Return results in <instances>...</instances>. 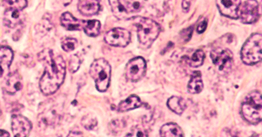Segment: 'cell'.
<instances>
[{
  "instance_id": "1",
  "label": "cell",
  "mask_w": 262,
  "mask_h": 137,
  "mask_svg": "<svg viewBox=\"0 0 262 137\" xmlns=\"http://www.w3.org/2000/svg\"><path fill=\"white\" fill-rule=\"evenodd\" d=\"M39 61L45 65V73L39 82L40 90L45 95L54 94L66 76V63L61 56H55L51 49H46L39 54Z\"/></svg>"
},
{
  "instance_id": "2",
  "label": "cell",
  "mask_w": 262,
  "mask_h": 137,
  "mask_svg": "<svg viewBox=\"0 0 262 137\" xmlns=\"http://www.w3.org/2000/svg\"><path fill=\"white\" fill-rule=\"evenodd\" d=\"M132 20L137 28L139 44L142 47L148 49L161 32L160 25L155 21L143 16H135Z\"/></svg>"
},
{
  "instance_id": "3",
  "label": "cell",
  "mask_w": 262,
  "mask_h": 137,
  "mask_svg": "<svg viewBox=\"0 0 262 137\" xmlns=\"http://www.w3.org/2000/svg\"><path fill=\"white\" fill-rule=\"evenodd\" d=\"M243 117L248 123L256 125L262 120V99L260 91H252L247 95L241 107Z\"/></svg>"
},
{
  "instance_id": "4",
  "label": "cell",
  "mask_w": 262,
  "mask_h": 137,
  "mask_svg": "<svg viewBox=\"0 0 262 137\" xmlns=\"http://www.w3.org/2000/svg\"><path fill=\"white\" fill-rule=\"evenodd\" d=\"M241 60L247 65H255L261 61V34L256 33L247 40L241 49Z\"/></svg>"
},
{
  "instance_id": "5",
  "label": "cell",
  "mask_w": 262,
  "mask_h": 137,
  "mask_svg": "<svg viewBox=\"0 0 262 137\" xmlns=\"http://www.w3.org/2000/svg\"><path fill=\"white\" fill-rule=\"evenodd\" d=\"M111 72L112 68L110 64L104 58L94 60L90 66V76H92L95 82L97 90L99 92H105L108 89L110 86Z\"/></svg>"
},
{
  "instance_id": "6",
  "label": "cell",
  "mask_w": 262,
  "mask_h": 137,
  "mask_svg": "<svg viewBox=\"0 0 262 137\" xmlns=\"http://www.w3.org/2000/svg\"><path fill=\"white\" fill-rule=\"evenodd\" d=\"M211 60L217 72L225 75L231 72L233 66V57L231 51L223 48H216L211 53Z\"/></svg>"
},
{
  "instance_id": "7",
  "label": "cell",
  "mask_w": 262,
  "mask_h": 137,
  "mask_svg": "<svg viewBox=\"0 0 262 137\" xmlns=\"http://www.w3.org/2000/svg\"><path fill=\"white\" fill-rule=\"evenodd\" d=\"M147 64L143 57H134L125 67V76L129 82H137L145 76Z\"/></svg>"
},
{
  "instance_id": "8",
  "label": "cell",
  "mask_w": 262,
  "mask_h": 137,
  "mask_svg": "<svg viewBox=\"0 0 262 137\" xmlns=\"http://www.w3.org/2000/svg\"><path fill=\"white\" fill-rule=\"evenodd\" d=\"M260 16L259 4L256 0H247L241 4L238 9V17L244 24H252Z\"/></svg>"
},
{
  "instance_id": "9",
  "label": "cell",
  "mask_w": 262,
  "mask_h": 137,
  "mask_svg": "<svg viewBox=\"0 0 262 137\" xmlns=\"http://www.w3.org/2000/svg\"><path fill=\"white\" fill-rule=\"evenodd\" d=\"M131 35L129 31L123 28H114L107 31L104 41L114 47H125L130 42Z\"/></svg>"
},
{
  "instance_id": "10",
  "label": "cell",
  "mask_w": 262,
  "mask_h": 137,
  "mask_svg": "<svg viewBox=\"0 0 262 137\" xmlns=\"http://www.w3.org/2000/svg\"><path fill=\"white\" fill-rule=\"evenodd\" d=\"M32 129V124L27 118L21 115H12V131L14 136H28Z\"/></svg>"
},
{
  "instance_id": "11",
  "label": "cell",
  "mask_w": 262,
  "mask_h": 137,
  "mask_svg": "<svg viewBox=\"0 0 262 137\" xmlns=\"http://www.w3.org/2000/svg\"><path fill=\"white\" fill-rule=\"evenodd\" d=\"M216 6L223 16L229 18H238V9L241 0H215Z\"/></svg>"
},
{
  "instance_id": "12",
  "label": "cell",
  "mask_w": 262,
  "mask_h": 137,
  "mask_svg": "<svg viewBox=\"0 0 262 137\" xmlns=\"http://www.w3.org/2000/svg\"><path fill=\"white\" fill-rule=\"evenodd\" d=\"M13 52L9 47H0V78L6 77L10 72Z\"/></svg>"
},
{
  "instance_id": "13",
  "label": "cell",
  "mask_w": 262,
  "mask_h": 137,
  "mask_svg": "<svg viewBox=\"0 0 262 137\" xmlns=\"http://www.w3.org/2000/svg\"><path fill=\"white\" fill-rule=\"evenodd\" d=\"M24 21V14L21 10L8 8L4 14V24L9 28H15Z\"/></svg>"
},
{
  "instance_id": "14",
  "label": "cell",
  "mask_w": 262,
  "mask_h": 137,
  "mask_svg": "<svg viewBox=\"0 0 262 137\" xmlns=\"http://www.w3.org/2000/svg\"><path fill=\"white\" fill-rule=\"evenodd\" d=\"M60 113L57 109H50L45 111L39 114L38 118L39 127L45 128L48 127H53L59 122Z\"/></svg>"
},
{
  "instance_id": "15",
  "label": "cell",
  "mask_w": 262,
  "mask_h": 137,
  "mask_svg": "<svg viewBox=\"0 0 262 137\" xmlns=\"http://www.w3.org/2000/svg\"><path fill=\"white\" fill-rule=\"evenodd\" d=\"M23 86V78L18 72H15L11 75L8 74V77L4 82L3 89L7 94H13L21 90Z\"/></svg>"
},
{
  "instance_id": "16",
  "label": "cell",
  "mask_w": 262,
  "mask_h": 137,
  "mask_svg": "<svg viewBox=\"0 0 262 137\" xmlns=\"http://www.w3.org/2000/svg\"><path fill=\"white\" fill-rule=\"evenodd\" d=\"M100 3L98 0H79L78 9L81 14L90 16L95 15L100 10Z\"/></svg>"
},
{
  "instance_id": "17",
  "label": "cell",
  "mask_w": 262,
  "mask_h": 137,
  "mask_svg": "<svg viewBox=\"0 0 262 137\" xmlns=\"http://www.w3.org/2000/svg\"><path fill=\"white\" fill-rule=\"evenodd\" d=\"M61 25L68 31H80L82 29V22L68 12L61 15Z\"/></svg>"
},
{
  "instance_id": "18",
  "label": "cell",
  "mask_w": 262,
  "mask_h": 137,
  "mask_svg": "<svg viewBox=\"0 0 262 137\" xmlns=\"http://www.w3.org/2000/svg\"><path fill=\"white\" fill-rule=\"evenodd\" d=\"M142 101L139 96L132 94L130 96L125 99V101H121L117 107V110L119 112H128V111L133 110V109H138L141 107Z\"/></svg>"
},
{
  "instance_id": "19",
  "label": "cell",
  "mask_w": 262,
  "mask_h": 137,
  "mask_svg": "<svg viewBox=\"0 0 262 137\" xmlns=\"http://www.w3.org/2000/svg\"><path fill=\"white\" fill-rule=\"evenodd\" d=\"M111 8L113 14L120 20L129 18V13L127 12L123 0H109Z\"/></svg>"
},
{
  "instance_id": "20",
  "label": "cell",
  "mask_w": 262,
  "mask_h": 137,
  "mask_svg": "<svg viewBox=\"0 0 262 137\" xmlns=\"http://www.w3.org/2000/svg\"><path fill=\"white\" fill-rule=\"evenodd\" d=\"M160 135L164 137H181L184 136V133L180 126L176 123H166L162 126L160 130Z\"/></svg>"
},
{
  "instance_id": "21",
  "label": "cell",
  "mask_w": 262,
  "mask_h": 137,
  "mask_svg": "<svg viewBox=\"0 0 262 137\" xmlns=\"http://www.w3.org/2000/svg\"><path fill=\"white\" fill-rule=\"evenodd\" d=\"M203 90V82L200 72H194L190 81L188 82V91L190 94H196L202 92Z\"/></svg>"
},
{
  "instance_id": "22",
  "label": "cell",
  "mask_w": 262,
  "mask_h": 137,
  "mask_svg": "<svg viewBox=\"0 0 262 137\" xmlns=\"http://www.w3.org/2000/svg\"><path fill=\"white\" fill-rule=\"evenodd\" d=\"M82 29L86 35L90 37L98 36L100 34L101 23L97 20L85 21L82 22Z\"/></svg>"
},
{
  "instance_id": "23",
  "label": "cell",
  "mask_w": 262,
  "mask_h": 137,
  "mask_svg": "<svg viewBox=\"0 0 262 137\" xmlns=\"http://www.w3.org/2000/svg\"><path fill=\"white\" fill-rule=\"evenodd\" d=\"M167 106L172 112L180 115L186 109V103L180 97L172 96L167 101Z\"/></svg>"
},
{
  "instance_id": "24",
  "label": "cell",
  "mask_w": 262,
  "mask_h": 137,
  "mask_svg": "<svg viewBox=\"0 0 262 137\" xmlns=\"http://www.w3.org/2000/svg\"><path fill=\"white\" fill-rule=\"evenodd\" d=\"M205 53L201 49H198L192 53L191 57H187V62L192 68H199L204 63Z\"/></svg>"
},
{
  "instance_id": "25",
  "label": "cell",
  "mask_w": 262,
  "mask_h": 137,
  "mask_svg": "<svg viewBox=\"0 0 262 137\" xmlns=\"http://www.w3.org/2000/svg\"><path fill=\"white\" fill-rule=\"evenodd\" d=\"M129 14L136 13L143 8L145 0H123Z\"/></svg>"
},
{
  "instance_id": "26",
  "label": "cell",
  "mask_w": 262,
  "mask_h": 137,
  "mask_svg": "<svg viewBox=\"0 0 262 137\" xmlns=\"http://www.w3.org/2000/svg\"><path fill=\"white\" fill-rule=\"evenodd\" d=\"M3 3L8 8H15L18 10H23L27 6V0H3Z\"/></svg>"
},
{
  "instance_id": "27",
  "label": "cell",
  "mask_w": 262,
  "mask_h": 137,
  "mask_svg": "<svg viewBox=\"0 0 262 137\" xmlns=\"http://www.w3.org/2000/svg\"><path fill=\"white\" fill-rule=\"evenodd\" d=\"M78 42L74 38H65L61 41V48L66 52H72L77 47Z\"/></svg>"
},
{
  "instance_id": "28",
  "label": "cell",
  "mask_w": 262,
  "mask_h": 137,
  "mask_svg": "<svg viewBox=\"0 0 262 137\" xmlns=\"http://www.w3.org/2000/svg\"><path fill=\"white\" fill-rule=\"evenodd\" d=\"M81 123L83 127L86 129L92 130L97 126V120L95 118L92 117L91 115H87V116H84L83 118Z\"/></svg>"
},
{
  "instance_id": "29",
  "label": "cell",
  "mask_w": 262,
  "mask_h": 137,
  "mask_svg": "<svg viewBox=\"0 0 262 137\" xmlns=\"http://www.w3.org/2000/svg\"><path fill=\"white\" fill-rule=\"evenodd\" d=\"M80 60L79 57L76 55H73L71 57L69 62V70L72 73L77 72L78 69L80 68Z\"/></svg>"
},
{
  "instance_id": "30",
  "label": "cell",
  "mask_w": 262,
  "mask_h": 137,
  "mask_svg": "<svg viewBox=\"0 0 262 137\" xmlns=\"http://www.w3.org/2000/svg\"><path fill=\"white\" fill-rule=\"evenodd\" d=\"M207 23H208L207 19H205L203 22H201L199 26L196 27V32L199 33V34H202V33L206 31V29H207Z\"/></svg>"
},
{
  "instance_id": "31",
  "label": "cell",
  "mask_w": 262,
  "mask_h": 137,
  "mask_svg": "<svg viewBox=\"0 0 262 137\" xmlns=\"http://www.w3.org/2000/svg\"><path fill=\"white\" fill-rule=\"evenodd\" d=\"M192 0H183L182 8L183 10L185 12H188L190 8L191 4H192Z\"/></svg>"
},
{
  "instance_id": "32",
  "label": "cell",
  "mask_w": 262,
  "mask_h": 137,
  "mask_svg": "<svg viewBox=\"0 0 262 137\" xmlns=\"http://www.w3.org/2000/svg\"><path fill=\"white\" fill-rule=\"evenodd\" d=\"M0 136H10V134L4 130H0Z\"/></svg>"
},
{
  "instance_id": "33",
  "label": "cell",
  "mask_w": 262,
  "mask_h": 137,
  "mask_svg": "<svg viewBox=\"0 0 262 137\" xmlns=\"http://www.w3.org/2000/svg\"><path fill=\"white\" fill-rule=\"evenodd\" d=\"M75 135H76V136H82L83 134L80 133V132H79V133H76H76H75L74 131H72V132L68 135V136H75Z\"/></svg>"
},
{
  "instance_id": "34",
  "label": "cell",
  "mask_w": 262,
  "mask_h": 137,
  "mask_svg": "<svg viewBox=\"0 0 262 137\" xmlns=\"http://www.w3.org/2000/svg\"><path fill=\"white\" fill-rule=\"evenodd\" d=\"M72 0H63L64 5H66V6H67V5H68V4H71V3H72Z\"/></svg>"
}]
</instances>
